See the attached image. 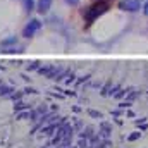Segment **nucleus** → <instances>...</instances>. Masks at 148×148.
I'll use <instances>...</instances> for the list:
<instances>
[{"label": "nucleus", "mask_w": 148, "mask_h": 148, "mask_svg": "<svg viewBox=\"0 0 148 148\" xmlns=\"http://www.w3.org/2000/svg\"><path fill=\"white\" fill-rule=\"evenodd\" d=\"M109 9H110V0H97V2L91 3L88 9H84L83 17H84L86 26H91V24H93L100 16H103Z\"/></svg>", "instance_id": "1"}, {"label": "nucleus", "mask_w": 148, "mask_h": 148, "mask_svg": "<svg viewBox=\"0 0 148 148\" xmlns=\"http://www.w3.org/2000/svg\"><path fill=\"white\" fill-rule=\"evenodd\" d=\"M41 29V23L38 21V19H29V23L24 26V29H23V36L24 38H31L35 36V33H38Z\"/></svg>", "instance_id": "2"}, {"label": "nucleus", "mask_w": 148, "mask_h": 148, "mask_svg": "<svg viewBox=\"0 0 148 148\" xmlns=\"http://www.w3.org/2000/svg\"><path fill=\"white\" fill-rule=\"evenodd\" d=\"M119 9L126 10V12H136L141 9V2L140 0H122L119 3Z\"/></svg>", "instance_id": "3"}, {"label": "nucleus", "mask_w": 148, "mask_h": 148, "mask_svg": "<svg viewBox=\"0 0 148 148\" xmlns=\"http://www.w3.org/2000/svg\"><path fill=\"white\" fill-rule=\"evenodd\" d=\"M53 0H38L36 2V10L40 14H47L50 10V5H52Z\"/></svg>", "instance_id": "4"}, {"label": "nucleus", "mask_w": 148, "mask_h": 148, "mask_svg": "<svg viewBox=\"0 0 148 148\" xmlns=\"http://www.w3.org/2000/svg\"><path fill=\"white\" fill-rule=\"evenodd\" d=\"M21 3L24 7V12H28V14L35 9V0H21Z\"/></svg>", "instance_id": "5"}, {"label": "nucleus", "mask_w": 148, "mask_h": 148, "mask_svg": "<svg viewBox=\"0 0 148 148\" xmlns=\"http://www.w3.org/2000/svg\"><path fill=\"white\" fill-rule=\"evenodd\" d=\"M64 2H66L67 5H77V3H79V0H64Z\"/></svg>", "instance_id": "6"}, {"label": "nucleus", "mask_w": 148, "mask_h": 148, "mask_svg": "<svg viewBox=\"0 0 148 148\" xmlns=\"http://www.w3.org/2000/svg\"><path fill=\"white\" fill-rule=\"evenodd\" d=\"M143 14H145V16H148V2L143 5Z\"/></svg>", "instance_id": "7"}]
</instances>
